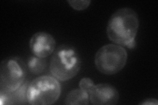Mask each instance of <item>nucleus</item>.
<instances>
[{
    "instance_id": "f257e3e1",
    "label": "nucleus",
    "mask_w": 158,
    "mask_h": 105,
    "mask_svg": "<svg viewBox=\"0 0 158 105\" xmlns=\"http://www.w3.org/2000/svg\"><path fill=\"white\" fill-rule=\"evenodd\" d=\"M139 25V18L135 11L127 7L119 9L109 19L107 36L113 43L130 49H134Z\"/></svg>"
},
{
    "instance_id": "f03ea898",
    "label": "nucleus",
    "mask_w": 158,
    "mask_h": 105,
    "mask_svg": "<svg viewBox=\"0 0 158 105\" xmlns=\"http://www.w3.org/2000/svg\"><path fill=\"white\" fill-rule=\"evenodd\" d=\"M81 59L77 49L68 45H61L54 53L49 63V72L60 82H67L80 71Z\"/></svg>"
},
{
    "instance_id": "7ed1b4c3",
    "label": "nucleus",
    "mask_w": 158,
    "mask_h": 105,
    "mask_svg": "<svg viewBox=\"0 0 158 105\" xmlns=\"http://www.w3.org/2000/svg\"><path fill=\"white\" fill-rule=\"evenodd\" d=\"M61 86L59 81L51 76H39L28 84L27 97L28 104L50 105L60 97Z\"/></svg>"
},
{
    "instance_id": "20e7f679",
    "label": "nucleus",
    "mask_w": 158,
    "mask_h": 105,
    "mask_svg": "<svg viewBox=\"0 0 158 105\" xmlns=\"http://www.w3.org/2000/svg\"><path fill=\"white\" fill-rule=\"evenodd\" d=\"M127 59L128 53L124 47L110 43L98 50L94 63L98 71L102 74L114 75L124 68Z\"/></svg>"
},
{
    "instance_id": "39448f33",
    "label": "nucleus",
    "mask_w": 158,
    "mask_h": 105,
    "mask_svg": "<svg viewBox=\"0 0 158 105\" xmlns=\"http://www.w3.org/2000/svg\"><path fill=\"white\" fill-rule=\"evenodd\" d=\"M27 65L18 57L3 59L0 64V91L13 92L25 82Z\"/></svg>"
},
{
    "instance_id": "423d86ee",
    "label": "nucleus",
    "mask_w": 158,
    "mask_h": 105,
    "mask_svg": "<svg viewBox=\"0 0 158 105\" xmlns=\"http://www.w3.org/2000/svg\"><path fill=\"white\" fill-rule=\"evenodd\" d=\"M29 47L34 56L45 59L56 51V41L50 34L38 32L30 39Z\"/></svg>"
},
{
    "instance_id": "0eeeda50",
    "label": "nucleus",
    "mask_w": 158,
    "mask_h": 105,
    "mask_svg": "<svg viewBox=\"0 0 158 105\" xmlns=\"http://www.w3.org/2000/svg\"><path fill=\"white\" fill-rule=\"evenodd\" d=\"M89 99L94 105H114L119 99L118 90L108 83H98L94 85L89 93Z\"/></svg>"
},
{
    "instance_id": "6e6552de",
    "label": "nucleus",
    "mask_w": 158,
    "mask_h": 105,
    "mask_svg": "<svg viewBox=\"0 0 158 105\" xmlns=\"http://www.w3.org/2000/svg\"><path fill=\"white\" fill-rule=\"evenodd\" d=\"M89 103V93L81 89L71 90L65 100V104L68 105H88Z\"/></svg>"
},
{
    "instance_id": "1a4fd4ad",
    "label": "nucleus",
    "mask_w": 158,
    "mask_h": 105,
    "mask_svg": "<svg viewBox=\"0 0 158 105\" xmlns=\"http://www.w3.org/2000/svg\"><path fill=\"white\" fill-rule=\"evenodd\" d=\"M27 65L30 72L34 75H39L46 70L47 62L45 59L33 56L28 59Z\"/></svg>"
},
{
    "instance_id": "9d476101",
    "label": "nucleus",
    "mask_w": 158,
    "mask_h": 105,
    "mask_svg": "<svg viewBox=\"0 0 158 105\" xmlns=\"http://www.w3.org/2000/svg\"><path fill=\"white\" fill-rule=\"evenodd\" d=\"M28 84L27 82H24L16 91L11 92L13 104H25L28 103L27 97V93Z\"/></svg>"
},
{
    "instance_id": "9b49d317",
    "label": "nucleus",
    "mask_w": 158,
    "mask_h": 105,
    "mask_svg": "<svg viewBox=\"0 0 158 105\" xmlns=\"http://www.w3.org/2000/svg\"><path fill=\"white\" fill-rule=\"evenodd\" d=\"M67 3L73 9L77 11H83L86 9L91 3V1L89 0H69Z\"/></svg>"
},
{
    "instance_id": "f8f14e48",
    "label": "nucleus",
    "mask_w": 158,
    "mask_h": 105,
    "mask_svg": "<svg viewBox=\"0 0 158 105\" xmlns=\"http://www.w3.org/2000/svg\"><path fill=\"white\" fill-rule=\"evenodd\" d=\"M94 86V83L92 80V79L89 78H83L79 82V87L84 90V91L90 93V91Z\"/></svg>"
},
{
    "instance_id": "ddd939ff",
    "label": "nucleus",
    "mask_w": 158,
    "mask_h": 105,
    "mask_svg": "<svg viewBox=\"0 0 158 105\" xmlns=\"http://www.w3.org/2000/svg\"><path fill=\"white\" fill-rule=\"evenodd\" d=\"M140 104L143 105H157L158 101L156 99H148L144 100V101L141 102Z\"/></svg>"
}]
</instances>
